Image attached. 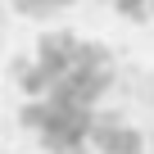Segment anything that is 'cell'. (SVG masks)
Returning <instances> with one entry per match:
<instances>
[{
	"instance_id": "1",
	"label": "cell",
	"mask_w": 154,
	"mask_h": 154,
	"mask_svg": "<svg viewBox=\"0 0 154 154\" xmlns=\"http://www.w3.org/2000/svg\"><path fill=\"white\" fill-rule=\"evenodd\" d=\"M14 5H18L23 14H32V18H45V14H54V9H63L68 0H14Z\"/></svg>"
}]
</instances>
